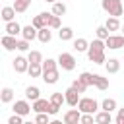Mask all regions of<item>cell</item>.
I'll list each match as a JSON object with an SVG mask.
<instances>
[{"instance_id":"1","label":"cell","mask_w":124,"mask_h":124,"mask_svg":"<svg viewBox=\"0 0 124 124\" xmlns=\"http://www.w3.org/2000/svg\"><path fill=\"white\" fill-rule=\"evenodd\" d=\"M105 41L103 39H95V41H91L89 43V46H87V58L93 62V64H105Z\"/></svg>"},{"instance_id":"2","label":"cell","mask_w":124,"mask_h":124,"mask_svg":"<svg viewBox=\"0 0 124 124\" xmlns=\"http://www.w3.org/2000/svg\"><path fill=\"white\" fill-rule=\"evenodd\" d=\"M103 10L108 14V16H114V17H120L124 14V6H122V0H103L101 2Z\"/></svg>"},{"instance_id":"3","label":"cell","mask_w":124,"mask_h":124,"mask_svg":"<svg viewBox=\"0 0 124 124\" xmlns=\"http://www.w3.org/2000/svg\"><path fill=\"white\" fill-rule=\"evenodd\" d=\"M76 107L79 108V112H91V114H95L99 110V103L95 99H91V97H79V101H78Z\"/></svg>"},{"instance_id":"4","label":"cell","mask_w":124,"mask_h":124,"mask_svg":"<svg viewBox=\"0 0 124 124\" xmlns=\"http://www.w3.org/2000/svg\"><path fill=\"white\" fill-rule=\"evenodd\" d=\"M58 66L62 68V70H74L76 68V58H74V54H70V52H60V56H58Z\"/></svg>"},{"instance_id":"5","label":"cell","mask_w":124,"mask_h":124,"mask_svg":"<svg viewBox=\"0 0 124 124\" xmlns=\"http://www.w3.org/2000/svg\"><path fill=\"white\" fill-rule=\"evenodd\" d=\"M105 46L110 50H118L124 46V35H108L105 39Z\"/></svg>"},{"instance_id":"6","label":"cell","mask_w":124,"mask_h":124,"mask_svg":"<svg viewBox=\"0 0 124 124\" xmlns=\"http://www.w3.org/2000/svg\"><path fill=\"white\" fill-rule=\"evenodd\" d=\"M50 14H52V12H41L39 16H35V17H33V21H31V25H33L35 29H41V27H46V23H48V17H50Z\"/></svg>"},{"instance_id":"7","label":"cell","mask_w":124,"mask_h":124,"mask_svg":"<svg viewBox=\"0 0 124 124\" xmlns=\"http://www.w3.org/2000/svg\"><path fill=\"white\" fill-rule=\"evenodd\" d=\"M78 101H79V93L70 85V87L64 91V103H68L70 107H76V105H78Z\"/></svg>"},{"instance_id":"8","label":"cell","mask_w":124,"mask_h":124,"mask_svg":"<svg viewBox=\"0 0 124 124\" xmlns=\"http://www.w3.org/2000/svg\"><path fill=\"white\" fill-rule=\"evenodd\" d=\"M14 112H16V114H21V116H27V114L31 112V105H29V101H27V99H23V101H16V103H14Z\"/></svg>"},{"instance_id":"9","label":"cell","mask_w":124,"mask_h":124,"mask_svg":"<svg viewBox=\"0 0 124 124\" xmlns=\"http://www.w3.org/2000/svg\"><path fill=\"white\" fill-rule=\"evenodd\" d=\"M41 78H43V81L45 83H48V85H52V83H56L58 81V68H52V70H45L43 74H41Z\"/></svg>"},{"instance_id":"10","label":"cell","mask_w":124,"mask_h":124,"mask_svg":"<svg viewBox=\"0 0 124 124\" xmlns=\"http://www.w3.org/2000/svg\"><path fill=\"white\" fill-rule=\"evenodd\" d=\"M79 116H81L79 108H70V110L64 112V124H78Z\"/></svg>"},{"instance_id":"11","label":"cell","mask_w":124,"mask_h":124,"mask_svg":"<svg viewBox=\"0 0 124 124\" xmlns=\"http://www.w3.org/2000/svg\"><path fill=\"white\" fill-rule=\"evenodd\" d=\"M27 66H29V60H27L25 56H16V58H14V70H16L17 74L27 72Z\"/></svg>"},{"instance_id":"12","label":"cell","mask_w":124,"mask_h":124,"mask_svg":"<svg viewBox=\"0 0 124 124\" xmlns=\"http://www.w3.org/2000/svg\"><path fill=\"white\" fill-rule=\"evenodd\" d=\"M48 107H50V101H46V99H35L33 101V107H31V110H35V112H46L48 110Z\"/></svg>"},{"instance_id":"13","label":"cell","mask_w":124,"mask_h":124,"mask_svg":"<svg viewBox=\"0 0 124 124\" xmlns=\"http://www.w3.org/2000/svg\"><path fill=\"white\" fill-rule=\"evenodd\" d=\"M6 35H12V37H17L21 35V25L17 21H6Z\"/></svg>"},{"instance_id":"14","label":"cell","mask_w":124,"mask_h":124,"mask_svg":"<svg viewBox=\"0 0 124 124\" xmlns=\"http://www.w3.org/2000/svg\"><path fill=\"white\" fill-rule=\"evenodd\" d=\"M0 45H2L6 50H16L17 39H16V37H12V35H4V37H0Z\"/></svg>"},{"instance_id":"15","label":"cell","mask_w":124,"mask_h":124,"mask_svg":"<svg viewBox=\"0 0 124 124\" xmlns=\"http://www.w3.org/2000/svg\"><path fill=\"white\" fill-rule=\"evenodd\" d=\"M93 118H95V122H97V124H110V122H112L110 112H108V110H103V108H101L99 112H95V116H93Z\"/></svg>"},{"instance_id":"16","label":"cell","mask_w":124,"mask_h":124,"mask_svg":"<svg viewBox=\"0 0 124 124\" xmlns=\"http://www.w3.org/2000/svg\"><path fill=\"white\" fill-rule=\"evenodd\" d=\"M21 37L25 39V41H33V39H37V29L29 23V25H25V27H21Z\"/></svg>"},{"instance_id":"17","label":"cell","mask_w":124,"mask_h":124,"mask_svg":"<svg viewBox=\"0 0 124 124\" xmlns=\"http://www.w3.org/2000/svg\"><path fill=\"white\" fill-rule=\"evenodd\" d=\"M93 85H95L97 89L105 91V89H108V78H103V76H99V74H93Z\"/></svg>"},{"instance_id":"18","label":"cell","mask_w":124,"mask_h":124,"mask_svg":"<svg viewBox=\"0 0 124 124\" xmlns=\"http://www.w3.org/2000/svg\"><path fill=\"white\" fill-rule=\"evenodd\" d=\"M37 39H39L41 43H48V41L52 39L50 27H41V29H37Z\"/></svg>"},{"instance_id":"19","label":"cell","mask_w":124,"mask_h":124,"mask_svg":"<svg viewBox=\"0 0 124 124\" xmlns=\"http://www.w3.org/2000/svg\"><path fill=\"white\" fill-rule=\"evenodd\" d=\"M39 97H41V89H39L37 85L25 87V99H27V101H35V99H39Z\"/></svg>"},{"instance_id":"20","label":"cell","mask_w":124,"mask_h":124,"mask_svg":"<svg viewBox=\"0 0 124 124\" xmlns=\"http://www.w3.org/2000/svg\"><path fill=\"white\" fill-rule=\"evenodd\" d=\"M105 68H107L108 74H116V72L120 70V60H116V58H108V60H105Z\"/></svg>"},{"instance_id":"21","label":"cell","mask_w":124,"mask_h":124,"mask_svg":"<svg viewBox=\"0 0 124 124\" xmlns=\"http://www.w3.org/2000/svg\"><path fill=\"white\" fill-rule=\"evenodd\" d=\"M31 6V0H14V10H16V14H23V12H27V8Z\"/></svg>"},{"instance_id":"22","label":"cell","mask_w":124,"mask_h":124,"mask_svg":"<svg viewBox=\"0 0 124 124\" xmlns=\"http://www.w3.org/2000/svg\"><path fill=\"white\" fill-rule=\"evenodd\" d=\"M58 37H60V41H72V39H74V29H72V27H62V25H60Z\"/></svg>"},{"instance_id":"23","label":"cell","mask_w":124,"mask_h":124,"mask_svg":"<svg viewBox=\"0 0 124 124\" xmlns=\"http://www.w3.org/2000/svg\"><path fill=\"white\" fill-rule=\"evenodd\" d=\"M87 46H89L87 39H83V37L74 39V50H78V52H87Z\"/></svg>"},{"instance_id":"24","label":"cell","mask_w":124,"mask_h":124,"mask_svg":"<svg viewBox=\"0 0 124 124\" xmlns=\"http://www.w3.org/2000/svg\"><path fill=\"white\" fill-rule=\"evenodd\" d=\"M0 17H2L4 21H12V19L16 17V10H14L12 6H6V8L0 10Z\"/></svg>"},{"instance_id":"25","label":"cell","mask_w":124,"mask_h":124,"mask_svg":"<svg viewBox=\"0 0 124 124\" xmlns=\"http://www.w3.org/2000/svg\"><path fill=\"white\" fill-rule=\"evenodd\" d=\"M0 101L2 103H12L14 101V89L12 87H4L0 91Z\"/></svg>"},{"instance_id":"26","label":"cell","mask_w":124,"mask_h":124,"mask_svg":"<svg viewBox=\"0 0 124 124\" xmlns=\"http://www.w3.org/2000/svg\"><path fill=\"white\" fill-rule=\"evenodd\" d=\"M105 27H107L108 31H118V29H120V21H118V17L110 16V17L105 21Z\"/></svg>"},{"instance_id":"27","label":"cell","mask_w":124,"mask_h":124,"mask_svg":"<svg viewBox=\"0 0 124 124\" xmlns=\"http://www.w3.org/2000/svg\"><path fill=\"white\" fill-rule=\"evenodd\" d=\"M27 60H29V64H41V62H43V54H41L39 50H29Z\"/></svg>"},{"instance_id":"28","label":"cell","mask_w":124,"mask_h":124,"mask_svg":"<svg viewBox=\"0 0 124 124\" xmlns=\"http://www.w3.org/2000/svg\"><path fill=\"white\" fill-rule=\"evenodd\" d=\"M27 74H29L31 78H41V74H43L41 64H29V66H27Z\"/></svg>"},{"instance_id":"29","label":"cell","mask_w":124,"mask_h":124,"mask_svg":"<svg viewBox=\"0 0 124 124\" xmlns=\"http://www.w3.org/2000/svg\"><path fill=\"white\" fill-rule=\"evenodd\" d=\"M48 101H50V105H52V107L60 108V107H62V103H64V93H60V91H58V93H52V97H50Z\"/></svg>"},{"instance_id":"30","label":"cell","mask_w":124,"mask_h":124,"mask_svg":"<svg viewBox=\"0 0 124 124\" xmlns=\"http://www.w3.org/2000/svg\"><path fill=\"white\" fill-rule=\"evenodd\" d=\"M101 108H103V110H108V112H112V110H116V108H118V105H116V101H114V99H103V103H101Z\"/></svg>"},{"instance_id":"31","label":"cell","mask_w":124,"mask_h":124,"mask_svg":"<svg viewBox=\"0 0 124 124\" xmlns=\"http://www.w3.org/2000/svg\"><path fill=\"white\" fill-rule=\"evenodd\" d=\"M52 14L62 17V16L66 14V4H64V2H52Z\"/></svg>"},{"instance_id":"32","label":"cell","mask_w":124,"mask_h":124,"mask_svg":"<svg viewBox=\"0 0 124 124\" xmlns=\"http://www.w3.org/2000/svg\"><path fill=\"white\" fill-rule=\"evenodd\" d=\"M46 27H50V29H60V16H54V14H50Z\"/></svg>"},{"instance_id":"33","label":"cell","mask_w":124,"mask_h":124,"mask_svg":"<svg viewBox=\"0 0 124 124\" xmlns=\"http://www.w3.org/2000/svg\"><path fill=\"white\" fill-rule=\"evenodd\" d=\"M35 122H37V124H50V114H48V112H37Z\"/></svg>"},{"instance_id":"34","label":"cell","mask_w":124,"mask_h":124,"mask_svg":"<svg viewBox=\"0 0 124 124\" xmlns=\"http://www.w3.org/2000/svg\"><path fill=\"white\" fill-rule=\"evenodd\" d=\"M56 66H58V62H56V60H52V58H46V60H43V62H41L43 72H45V70H52V68H56Z\"/></svg>"},{"instance_id":"35","label":"cell","mask_w":124,"mask_h":124,"mask_svg":"<svg viewBox=\"0 0 124 124\" xmlns=\"http://www.w3.org/2000/svg\"><path fill=\"white\" fill-rule=\"evenodd\" d=\"M79 79H81L87 87L93 85V74H91V72H81V74H79Z\"/></svg>"},{"instance_id":"36","label":"cell","mask_w":124,"mask_h":124,"mask_svg":"<svg viewBox=\"0 0 124 124\" xmlns=\"http://www.w3.org/2000/svg\"><path fill=\"white\" fill-rule=\"evenodd\" d=\"M72 87H74V89H76L78 93H85V89H87V85H85V83H83V81H81L79 78L72 81Z\"/></svg>"},{"instance_id":"37","label":"cell","mask_w":124,"mask_h":124,"mask_svg":"<svg viewBox=\"0 0 124 124\" xmlns=\"http://www.w3.org/2000/svg\"><path fill=\"white\" fill-rule=\"evenodd\" d=\"M95 33H97V39H103V41H105V39H107V37L110 35V33H108V29H107L105 25L97 27V29H95Z\"/></svg>"},{"instance_id":"38","label":"cell","mask_w":124,"mask_h":124,"mask_svg":"<svg viewBox=\"0 0 124 124\" xmlns=\"http://www.w3.org/2000/svg\"><path fill=\"white\" fill-rule=\"evenodd\" d=\"M79 122H81V124H91V122H95V118H93V114H91V112H81Z\"/></svg>"},{"instance_id":"39","label":"cell","mask_w":124,"mask_h":124,"mask_svg":"<svg viewBox=\"0 0 124 124\" xmlns=\"http://www.w3.org/2000/svg\"><path fill=\"white\" fill-rule=\"evenodd\" d=\"M16 48L17 50H21V52H27L31 46H29V41H25V39H21V41H17V45H16Z\"/></svg>"},{"instance_id":"40","label":"cell","mask_w":124,"mask_h":124,"mask_svg":"<svg viewBox=\"0 0 124 124\" xmlns=\"http://www.w3.org/2000/svg\"><path fill=\"white\" fill-rule=\"evenodd\" d=\"M21 122H23V116L21 114H16V112L8 118V124H21Z\"/></svg>"},{"instance_id":"41","label":"cell","mask_w":124,"mask_h":124,"mask_svg":"<svg viewBox=\"0 0 124 124\" xmlns=\"http://www.w3.org/2000/svg\"><path fill=\"white\" fill-rule=\"evenodd\" d=\"M116 110H118V112H116V118H114L116 124H124V107H122V108H116Z\"/></svg>"},{"instance_id":"42","label":"cell","mask_w":124,"mask_h":124,"mask_svg":"<svg viewBox=\"0 0 124 124\" xmlns=\"http://www.w3.org/2000/svg\"><path fill=\"white\" fill-rule=\"evenodd\" d=\"M45 2H48V4H52V2H56V0H45Z\"/></svg>"},{"instance_id":"43","label":"cell","mask_w":124,"mask_h":124,"mask_svg":"<svg viewBox=\"0 0 124 124\" xmlns=\"http://www.w3.org/2000/svg\"><path fill=\"white\" fill-rule=\"evenodd\" d=\"M122 31H124V25H122Z\"/></svg>"},{"instance_id":"44","label":"cell","mask_w":124,"mask_h":124,"mask_svg":"<svg viewBox=\"0 0 124 124\" xmlns=\"http://www.w3.org/2000/svg\"><path fill=\"white\" fill-rule=\"evenodd\" d=\"M0 19H2V17H0Z\"/></svg>"}]
</instances>
